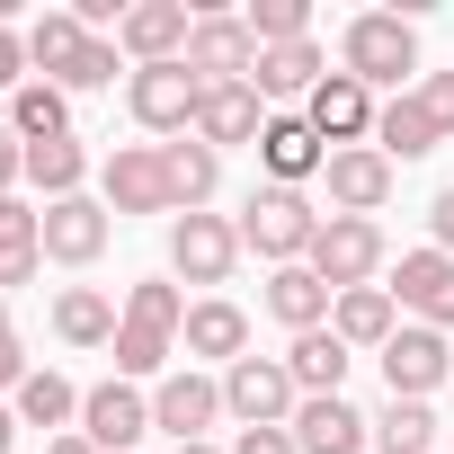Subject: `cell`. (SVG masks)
I'll return each instance as SVG.
<instances>
[{"label": "cell", "instance_id": "8fae6325", "mask_svg": "<svg viewBox=\"0 0 454 454\" xmlns=\"http://www.w3.org/2000/svg\"><path fill=\"white\" fill-rule=\"evenodd\" d=\"M187 72H196L205 90H214V81H250V72H259V36H250V19H232V10H196Z\"/></svg>", "mask_w": 454, "mask_h": 454}, {"label": "cell", "instance_id": "e575fe53", "mask_svg": "<svg viewBox=\"0 0 454 454\" xmlns=\"http://www.w3.org/2000/svg\"><path fill=\"white\" fill-rule=\"evenodd\" d=\"M116 72H125V45H116V36H90L81 63H72L54 90H63V98H81V90H116Z\"/></svg>", "mask_w": 454, "mask_h": 454}, {"label": "cell", "instance_id": "b9f144b4", "mask_svg": "<svg viewBox=\"0 0 454 454\" xmlns=\"http://www.w3.org/2000/svg\"><path fill=\"white\" fill-rule=\"evenodd\" d=\"M27 374H36V365H27V348H19V330H10V339H0V392L19 401V383H27Z\"/></svg>", "mask_w": 454, "mask_h": 454}, {"label": "cell", "instance_id": "5bb4252c", "mask_svg": "<svg viewBox=\"0 0 454 454\" xmlns=\"http://www.w3.org/2000/svg\"><path fill=\"white\" fill-rule=\"evenodd\" d=\"M187 36H196V10H187V0H134L125 27H116V45H125L134 72H143V63H187Z\"/></svg>", "mask_w": 454, "mask_h": 454}, {"label": "cell", "instance_id": "7dc6e473", "mask_svg": "<svg viewBox=\"0 0 454 454\" xmlns=\"http://www.w3.org/2000/svg\"><path fill=\"white\" fill-rule=\"evenodd\" d=\"M178 454H223V445H178Z\"/></svg>", "mask_w": 454, "mask_h": 454}, {"label": "cell", "instance_id": "44dd1931", "mask_svg": "<svg viewBox=\"0 0 454 454\" xmlns=\"http://www.w3.org/2000/svg\"><path fill=\"white\" fill-rule=\"evenodd\" d=\"M259 134H268V98H259L250 81H214V90L196 98V143L232 152V143H259Z\"/></svg>", "mask_w": 454, "mask_h": 454}, {"label": "cell", "instance_id": "2e32d148", "mask_svg": "<svg viewBox=\"0 0 454 454\" xmlns=\"http://www.w3.org/2000/svg\"><path fill=\"white\" fill-rule=\"evenodd\" d=\"M303 116H312V134H321L330 152H348V143H374V116H383V107H374V90H365V81L330 72V81L303 98Z\"/></svg>", "mask_w": 454, "mask_h": 454}, {"label": "cell", "instance_id": "74e56055", "mask_svg": "<svg viewBox=\"0 0 454 454\" xmlns=\"http://www.w3.org/2000/svg\"><path fill=\"white\" fill-rule=\"evenodd\" d=\"M419 107L436 116V134H454V72H419Z\"/></svg>", "mask_w": 454, "mask_h": 454}, {"label": "cell", "instance_id": "5b68a950", "mask_svg": "<svg viewBox=\"0 0 454 454\" xmlns=\"http://www.w3.org/2000/svg\"><path fill=\"white\" fill-rule=\"evenodd\" d=\"M196 98H205V81L187 72V63H143V72H125V107H134V125L143 134H196Z\"/></svg>", "mask_w": 454, "mask_h": 454}, {"label": "cell", "instance_id": "7c38bea8", "mask_svg": "<svg viewBox=\"0 0 454 454\" xmlns=\"http://www.w3.org/2000/svg\"><path fill=\"white\" fill-rule=\"evenodd\" d=\"M392 178H401V169H392L374 143H348V152H330L321 196H330V214H365V223H374V214L392 205Z\"/></svg>", "mask_w": 454, "mask_h": 454}, {"label": "cell", "instance_id": "83f0119b", "mask_svg": "<svg viewBox=\"0 0 454 454\" xmlns=\"http://www.w3.org/2000/svg\"><path fill=\"white\" fill-rule=\"evenodd\" d=\"M116 321H125V312H116L98 286H63V294H54V339H63V348H116Z\"/></svg>", "mask_w": 454, "mask_h": 454}, {"label": "cell", "instance_id": "7402d4cb", "mask_svg": "<svg viewBox=\"0 0 454 454\" xmlns=\"http://www.w3.org/2000/svg\"><path fill=\"white\" fill-rule=\"evenodd\" d=\"M160 169H169V205H178V214H205V205H214V187H223V152H214V143H196V134L160 143Z\"/></svg>", "mask_w": 454, "mask_h": 454}, {"label": "cell", "instance_id": "6da1fadb", "mask_svg": "<svg viewBox=\"0 0 454 454\" xmlns=\"http://www.w3.org/2000/svg\"><path fill=\"white\" fill-rule=\"evenodd\" d=\"M178 330H187V294H178L169 277H143V286H125V321H116V374H125V383L160 374V365L178 356Z\"/></svg>", "mask_w": 454, "mask_h": 454}, {"label": "cell", "instance_id": "30bf717a", "mask_svg": "<svg viewBox=\"0 0 454 454\" xmlns=\"http://www.w3.org/2000/svg\"><path fill=\"white\" fill-rule=\"evenodd\" d=\"M374 365H383L392 401H427V392L454 374V348H445V330H427V321H401V330H392V348H383Z\"/></svg>", "mask_w": 454, "mask_h": 454}, {"label": "cell", "instance_id": "836d02e7", "mask_svg": "<svg viewBox=\"0 0 454 454\" xmlns=\"http://www.w3.org/2000/svg\"><path fill=\"white\" fill-rule=\"evenodd\" d=\"M241 19H250L259 54H268V45H303V36H312V0H250Z\"/></svg>", "mask_w": 454, "mask_h": 454}, {"label": "cell", "instance_id": "4dcf8cb0", "mask_svg": "<svg viewBox=\"0 0 454 454\" xmlns=\"http://www.w3.org/2000/svg\"><path fill=\"white\" fill-rule=\"evenodd\" d=\"M81 45H90V27H81L72 10H45V19L27 27V63H36V81H63V72L81 63Z\"/></svg>", "mask_w": 454, "mask_h": 454}, {"label": "cell", "instance_id": "60d3db41", "mask_svg": "<svg viewBox=\"0 0 454 454\" xmlns=\"http://www.w3.org/2000/svg\"><path fill=\"white\" fill-rule=\"evenodd\" d=\"M19 178H27V143L0 125V196H19Z\"/></svg>", "mask_w": 454, "mask_h": 454}, {"label": "cell", "instance_id": "e0dca14e", "mask_svg": "<svg viewBox=\"0 0 454 454\" xmlns=\"http://www.w3.org/2000/svg\"><path fill=\"white\" fill-rule=\"evenodd\" d=\"M294 445L303 454H374V419L348 401V392H312L294 410Z\"/></svg>", "mask_w": 454, "mask_h": 454}, {"label": "cell", "instance_id": "277c9868", "mask_svg": "<svg viewBox=\"0 0 454 454\" xmlns=\"http://www.w3.org/2000/svg\"><path fill=\"white\" fill-rule=\"evenodd\" d=\"M383 259H392V241H383V223H365V214H321V241H312V277L330 286V294H356V286H374L383 277Z\"/></svg>", "mask_w": 454, "mask_h": 454}, {"label": "cell", "instance_id": "f1b7e54d", "mask_svg": "<svg viewBox=\"0 0 454 454\" xmlns=\"http://www.w3.org/2000/svg\"><path fill=\"white\" fill-rule=\"evenodd\" d=\"M27 187H36L45 205L90 196V152H81V134H63V143H27Z\"/></svg>", "mask_w": 454, "mask_h": 454}, {"label": "cell", "instance_id": "484cf974", "mask_svg": "<svg viewBox=\"0 0 454 454\" xmlns=\"http://www.w3.org/2000/svg\"><path fill=\"white\" fill-rule=\"evenodd\" d=\"M348 365H356V348H348L339 330H303V339L286 348V374H294L303 401H312V392H348Z\"/></svg>", "mask_w": 454, "mask_h": 454}, {"label": "cell", "instance_id": "52a82bcc", "mask_svg": "<svg viewBox=\"0 0 454 454\" xmlns=\"http://www.w3.org/2000/svg\"><path fill=\"white\" fill-rule=\"evenodd\" d=\"M303 392L286 374V356H241L232 374H223V419H241V427H294Z\"/></svg>", "mask_w": 454, "mask_h": 454}, {"label": "cell", "instance_id": "ab89813d", "mask_svg": "<svg viewBox=\"0 0 454 454\" xmlns=\"http://www.w3.org/2000/svg\"><path fill=\"white\" fill-rule=\"evenodd\" d=\"M232 454H303V445H294V427H241Z\"/></svg>", "mask_w": 454, "mask_h": 454}, {"label": "cell", "instance_id": "d6986e66", "mask_svg": "<svg viewBox=\"0 0 454 454\" xmlns=\"http://www.w3.org/2000/svg\"><path fill=\"white\" fill-rule=\"evenodd\" d=\"M259 169H268V187H312V178L330 169V143L312 134V116H268V134H259Z\"/></svg>", "mask_w": 454, "mask_h": 454}, {"label": "cell", "instance_id": "bcb514c9", "mask_svg": "<svg viewBox=\"0 0 454 454\" xmlns=\"http://www.w3.org/2000/svg\"><path fill=\"white\" fill-rule=\"evenodd\" d=\"M0 339H10V294H0Z\"/></svg>", "mask_w": 454, "mask_h": 454}, {"label": "cell", "instance_id": "9c48e42d", "mask_svg": "<svg viewBox=\"0 0 454 454\" xmlns=\"http://www.w3.org/2000/svg\"><path fill=\"white\" fill-rule=\"evenodd\" d=\"M81 436H90L98 454H134V445L152 436V392H134L125 374L90 383V392H81Z\"/></svg>", "mask_w": 454, "mask_h": 454}, {"label": "cell", "instance_id": "d6a6232c", "mask_svg": "<svg viewBox=\"0 0 454 454\" xmlns=\"http://www.w3.org/2000/svg\"><path fill=\"white\" fill-rule=\"evenodd\" d=\"M374 454H436V410L383 392V410H374Z\"/></svg>", "mask_w": 454, "mask_h": 454}, {"label": "cell", "instance_id": "4316f807", "mask_svg": "<svg viewBox=\"0 0 454 454\" xmlns=\"http://www.w3.org/2000/svg\"><path fill=\"white\" fill-rule=\"evenodd\" d=\"M445 134H436V116L419 107V90H401V98H383V116H374V152L401 169V160H419V152H436Z\"/></svg>", "mask_w": 454, "mask_h": 454}, {"label": "cell", "instance_id": "8d00e7d4", "mask_svg": "<svg viewBox=\"0 0 454 454\" xmlns=\"http://www.w3.org/2000/svg\"><path fill=\"white\" fill-rule=\"evenodd\" d=\"M27 81H36V63H27V27L0 19V98H19Z\"/></svg>", "mask_w": 454, "mask_h": 454}, {"label": "cell", "instance_id": "f6af8a7d", "mask_svg": "<svg viewBox=\"0 0 454 454\" xmlns=\"http://www.w3.org/2000/svg\"><path fill=\"white\" fill-rule=\"evenodd\" d=\"M10 445H19V410H10V401H0V454H10Z\"/></svg>", "mask_w": 454, "mask_h": 454}, {"label": "cell", "instance_id": "f35d334b", "mask_svg": "<svg viewBox=\"0 0 454 454\" xmlns=\"http://www.w3.org/2000/svg\"><path fill=\"white\" fill-rule=\"evenodd\" d=\"M427 250H445V259H454V187H436V196H427Z\"/></svg>", "mask_w": 454, "mask_h": 454}, {"label": "cell", "instance_id": "8992f818", "mask_svg": "<svg viewBox=\"0 0 454 454\" xmlns=\"http://www.w3.org/2000/svg\"><path fill=\"white\" fill-rule=\"evenodd\" d=\"M98 205L125 223V214H169L178 223V205H169V169H160V143H116L107 160H98Z\"/></svg>", "mask_w": 454, "mask_h": 454}, {"label": "cell", "instance_id": "f546056e", "mask_svg": "<svg viewBox=\"0 0 454 454\" xmlns=\"http://www.w3.org/2000/svg\"><path fill=\"white\" fill-rule=\"evenodd\" d=\"M10 410H19V427H45V436H72V419H81V392H72V383H63L54 365H36V374L19 383V401H10Z\"/></svg>", "mask_w": 454, "mask_h": 454}, {"label": "cell", "instance_id": "ba28073f", "mask_svg": "<svg viewBox=\"0 0 454 454\" xmlns=\"http://www.w3.org/2000/svg\"><path fill=\"white\" fill-rule=\"evenodd\" d=\"M232 268H241V223H223V214H178L169 223V277L232 286Z\"/></svg>", "mask_w": 454, "mask_h": 454}, {"label": "cell", "instance_id": "603a6c76", "mask_svg": "<svg viewBox=\"0 0 454 454\" xmlns=\"http://www.w3.org/2000/svg\"><path fill=\"white\" fill-rule=\"evenodd\" d=\"M259 303H268V321H286V330L303 339V330H330V303H339V294H330L312 268H268V294H259Z\"/></svg>", "mask_w": 454, "mask_h": 454}, {"label": "cell", "instance_id": "4fadbf2b", "mask_svg": "<svg viewBox=\"0 0 454 454\" xmlns=\"http://www.w3.org/2000/svg\"><path fill=\"white\" fill-rule=\"evenodd\" d=\"M107 241H116V214H107L98 196H63V205H45V259H54V268H98Z\"/></svg>", "mask_w": 454, "mask_h": 454}, {"label": "cell", "instance_id": "7a4b0ae2", "mask_svg": "<svg viewBox=\"0 0 454 454\" xmlns=\"http://www.w3.org/2000/svg\"><path fill=\"white\" fill-rule=\"evenodd\" d=\"M339 72L401 98V81L419 72V27H410L401 10H356V19L339 27Z\"/></svg>", "mask_w": 454, "mask_h": 454}, {"label": "cell", "instance_id": "1f68e13d", "mask_svg": "<svg viewBox=\"0 0 454 454\" xmlns=\"http://www.w3.org/2000/svg\"><path fill=\"white\" fill-rule=\"evenodd\" d=\"M10 134H19V143H63V134H72V98H63L54 81H27V90L10 98Z\"/></svg>", "mask_w": 454, "mask_h": 454}, {"label": "cell", "instance_id": "d590c367", "mask_svg": "<svg viewBox=\"0 0 454 454\" xmlns=\"http://www.w3.org/2000/svg\"><path fill=\"white\" fill-rule=\"evenodd\" d=\"M0 250H45V205L0 196Z\"/></svg>", "mask_w": 454, "mask_h": 454}, {"label": "cell", "instance_id": "cb8c5ba5", "mask_svg": "<svg viewBox=\"0 0 454 454\" xmlns=\"http://www.w3.org/2000/svg\"><path fill=\"white\" fill-rule=\"evenodd\" d=\"M321 81H330V54H321L312 36H303V45H268V54H259V72H250V90H259V98H312Z\"/></svg>", "mask_w": 454, "mask_h": 454}, {"label": "cell", "instance_id": "ac0fdd59", "mask_svg": "<svg viewBox=\"0 0 454 454\" xmlns=\"http://www.w3.org/2000/svg\"><path fill=\"white\" fill-rule=\"evenodd\" d=\"M392 303H401L410 321H427V330H454V259H445V250H401Z\"/></svg>", "mask_w": 454, "mask_h": 454}, {"label": "cell", "instance_id": "3957f363", "mask_svg": "<svg viewBox=\"0 0 454 454\" xmlns=\"http://www.w3.org/2000/svg\"><path fill=\"white\" fill-rule=\"evenodd\" d=\"M312 241H321V214H312L303 187H250V205H241V250H259L268 268H303Z\"/></svg>", "mask_w": 454, "mask_h": 454}, {"label": "cell", "instance_id": "7bdbcfd3", "mask_svg": "<svg viewBox=\"0 0 454 454\" xmlns=\"http://www.w3.org/2000/svg\"><path fill=\"white\" fill-rule=\"evenodd\" d=\"M45 268V250H0V294H10V286H27Z\"/></svg>", "mask_w": 454, "mask_h": 454}, {"label": "cell", "instance_id": "9a60e30c", "mask_svg": "<svg viewBox=\"0 0 454 454\" xmlns=\"http://www.w3.org/2000/svg\"><path fill=\"white\" fill-rule=\"evenodd\" d=\"M223 419V374H160L152 383V427H169L178 445H205V427Z\"/></svg>", "mask_w": 454, "mask_h": 454}, {"label": "cell", "instance_id": "ee69618b", "mask_svg": "<svg viewBox=\"0 0 454 454\" xmlns=\"http://www.w3.org/2000/svg\"><path fill=\"white\" fill-rule=\"evenodd\" d=\"M45 454H98V445H90V436L72 427V436H45Z\"/></svg>", "mask_w": 454, "mask_h": 454}, {"label": "cell", "instance_id": "d4e9b609", "mask_svg": "<svg viewBox=\"0 0 454 454\" xmlns=\"http://www.w3.org/2000/svg\"><path fill=\"white\" fill-rule=\"evenodd\" d=\"M330 330L348 339V348H392V330H401V303H392V286H356V294H339L330 303Z\"/></svg>", "mask_w": 454, "mask_h": 454}, {"label": "cell", "instance_id": "ffe728a7", "mask_svg": "<svg viewBox=\"0 0 454 454\" xmlns=\"http://www.w3.org/2000/svg\"><path fill=\"white\" fill-rule=\"evenodd\" d=\"M178 348L232 374V365L250 356V312H241L232 294H205V303H187V330H178Z\"/></svg>", "mask_w": 454, "mask_h": 454}]
</instances>
